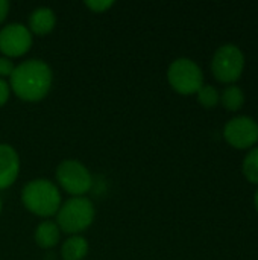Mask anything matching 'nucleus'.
I'll use <instances>...</instances> for the list:
<instances>
[{"label": "nucleus", "mask_w": 258, "mask_h": 260, "mask_svg": "<svg viewBox=\"0 0 258 260\" xmlns=\"http://www.w3.org/2000/svg\"><path fill=\"white\" fill-rule=\"evenodd\" d=\"M245 91L236 84L227 85L220 93V104L228 111H239L245 105Z\"/></svg>", "instance_id": "obj_13"}, {"label": "nucleus", "mask_w": 258, "mask_h": 260, "mask_svg": "<svg viewBox=\"0 0 258 260\" xmlns=\"http://www.w3.org/2000/svg\"><path fill=\"white\" fill-rule=\"evenodd\" d=\"M56 224L61 232L75 236L85 232L94 221L96 209L90 198L87 197H71L64 201L58 210Z\"/></svg>", "instance_id": "obj_3"}, {"label": "nucleus", "mask_w": 258, "mask_h": 260, "mask_svg": "<svg viewBox=\"0 0 258 260\" xmlns=\"http://www.w3.org/2000/svg\"><path fill=\"white\" fill-rule=\"evenodd\" d=\"M167 81L179 94H196L204 85V72L195 59L181 56L169 64Z\"/></svg>", "instance_id": "obj_5"}, {"label": "nucleus", "mask_w": 258, "mask_h": 260, "mask_svg": "<svg viewBox=\"0 0 258 260\" xmlns=\"http://www.w3.org/2000/svg\"><path fill=\"white\" fill-rule=\"evenodd\" d=\"M33 238H35V242L40 248L49 250V248H53L55 245L59 244L61 229L58 227V224L55 221L46 219L36 225Z\"/></svg>", "instance_id": "obj_11"}, {"label": "nucleus", "mask_w": 258, "mask_h": 260, "mask_svg": "<svg viewBox=\"0 0 258 260\" xmlns=\"http://www.w3.org/2000/svg\"><path fill=\"white\" fill-rule=\"evenodd\" d=\"M257 122H258V120H257Z\"/></svg>", "instance_id": "obj_22"}, {"label": "nucleus", "mask_w": 258, "mask_h": 260, "mask_svg": "<svg viewBox=\"0 0 258 260\" xmlns=\"http://www.w3.org/2000/svg\"><path fill=\"white\" fill-rule=\"evenodd\" d=\"M9 2L8 0H0V24L5 21V18L8 17V12H9Z\"/></svg>", "instance_id": "obj_19"}, {"label": "nucleus", "mask_w": 258, "mask_h": 260, "mask_svg": "<svg viewBox=\"0 0 258 260\" xmlns=\"http://www.w3.org/2000/svg\"><path fill=\"white\" fill-rule=\"evenodd\" d=\"M87 254H88V241L84 236L75 235L62 242L61 257L64 260H84Z\"/></svg>", "instance_id": "obj_12"}, {"label": "nucleus", "mask_w": 258, "mask_h": 260, "mask_svg": "<svg viewBox=\"0 0 258 260\" xmlns=\"http://www.w3.org/2000/svg\"><path fill=\"white\" fill-rule=\"evenodd\" d=\"M2 206H3V203H2V198H0V213H2Z\"/></svg>", "instance_id": "obj_21"}, {"label": "nucleus", "mask_w": 258, "mask_h": 260, "mask_svg": "<svg viewBox=\"0 0 258 260\" xmlns=\"http://www.w3.org/2000/svg\"><path fill=\"white\" fill-rule=\"evenodd\" d=\"M242 172L249 183L258 186V145L246 152L242 161Z\"/></svg>", "instance_id": "obj_14"}, {"label": "nucleus", "mask_w": 258, "mask_h": 260, "mask_svg": "<svg viewBox=\"0 0 258 260\" xmlns=\"http://www.w3.org/2000/svg\"><path fill=\"white\" fill-rule=\"evenodd\" d=\"M14 69H15V64H14V61L11 59V58H8V56H3V55H0V78H9L11 76V73L14 72Z\"/></svg>", "instance_id": "obj_17"}, {"label": "nucleus", "mask_w": 258, "mask_h": 260, "mask_svg": "<svg viewBox=\"0 0 258 260\" xmlns=\"http://www.w3.org/2000/svg\"><path fill=\"white\" fill-rule=\"evenodd\" d=\"M245 53L240 46L234 43H225L219 46L211 58V72L219 82L234 84L242 78L245 70Z\"/></svg>", "instance_id": "obj_4"}, {"label": "nucleus", "mask_w": 258, "mask_h": 260, "mask_svg": "<svg viewBox=\"0 0 258 260\" xmlns=\"http://www.w3.org/2000/svg\"><path fill=\"white\" fill-rule=\"evenodd\" d=\"M32 46V32L20 21L8 23L0 29V52L3 56L17 58L24 55Z\"/></svg>", "instance_id": "obj_8"}, {"label": "nucleus", "mask_w": 258, "mask_h": 260, "mask_svg": "<svg viewBox=\"0 0 258 260\" xmlns=\"http://www.w3.org/2000/svg\"><path fill=\"white\" fill-rule=\"evenodd\" d=\"M11 96V87L9 82H6L3 78H0V107H3Z\"/></svg>", "instance_id": "obj_18"}, {"label": "nucleus", "mask_w": 258, "mask_h": 260, "mask_svg": "<svg viewBox=\"0 0 258 260\" xmlns=\"http://www.w3.org/2000/svg\"><path fill=\"white\" fill-rule=\"evenodd\" d=\"M52 82L53 72L50 66L38 58H30L17 64L9 76L11 91L26 102L44 99L52 88Z\"/></svg>", "instance_id": "obj_1"}, {"label": "nucleus", "mask_w": 258, "mask_h": 260, "mask_svg": "<svg viewBox=\"0 0 258 260\" xmlns=\"http://www.w3.org/2000/svg\"><path fill=\"white\" fill-rule=\"evenodd\" d=\"M84 5L93 12H103L114 5V0H85Z\"/></svg>", "instance_id": "obj_16"}, {"label": "nucleus", "mask_w": 258, "mask_h": 260, "mask_svg": "<svg viewBox=\"0 0 258 260\" xmlns=\"http://www.w3.org/2000/svg\"><path fill=\"white\" fill-rule=\"evenodd\" d=\"M254 206H255V210L258 212V187L257 190H255V193H254Z\"/></svg>", "instance_id": "obj_20"}, {"label": "nucleus", "mask_w": 258, "mask_h": 260, "mask_svg": "<svg viewBox=\"0 0 258 260\" xmlns=\"http://www.w3.org/2000/svg\"><path fill=\"white\" fill-rule=\"evenodd\" d=\"M20 174V157L14 146L0 143V190L11 187Z\"/></svg>", "instance_id": "obj_9"}, {"label": "nucleus", "mask_w": 258, "mask_h": 260, "mask_svg": "<svg viewBox=\"0 0 258 260\" xmlns=\"http://www.w3.org/2000/svg\"><path fill=\"white\" fill-rule=\"evenodd\" d=\"M20 197L26 210L41 218L56 215L62 204L59 187L47 178L30 180L23 186Z\"/></svg>", "instance_id": "obj_2"}, {"label": "nucleus", "mask_w": 258, "mask_h": 260, "mask_svg": "<svg viewBox=\"0 0 258 260\" xmlns=\"http://www.w3.org/2000/svg\"><path fill=\"white\" fill-rule=\"evenodd\" d=\"M224 139L236 149H251L258 143V122L246 114L231 117L224 126Z\"/></svg>", "instance_id": "obj_7"}, {"label": "nucleus", "mask_w": 258, "mask_h": 260, "mask_svg": "<svg viewBox=\"0 0 258 260\" xmlns=\"http://www.w3.org/2000/svg\"><path fill=\"white\" fill-rule=\"evenodd\" d=\"M55 26H56V15L55 11L49 6H38L29 15L27 27L32 34L46 35L52 32Z\"/></svg>", "instance_id": "obj_10"}, {"label": "nucleus", "mask_w": 258, "mask_h": 260, "mask_svg": "<svg viewBox=\"0 0 258 260\" xmlns=\"http://www.w3.org/2000/svg\"><path fill=\"white\" fill-rule=\"evenodd\" d=\"M56 181L71 197H84L93 186L91 172L84 163L75 158L62 160L56 168Z\"/></svg>", "instance_id": "obj_6"}, {"label": "nucleus", "mask_w": 258, "mask_h": 260, "mask_svg": "<svg viewBox=\"0 0 258 260\" xmlns=\"http://www.w3.org/2000/svg\"><path fill=\"white\" fill-rule=\"evenodd\" d=\"M196 98H198V102L202 107H205V108H213V107H216L220 102V93H219V90L214 85H210V84H204L198 90Z\"/></svg>", "instance_id": "obj_15"}]
</instances>
